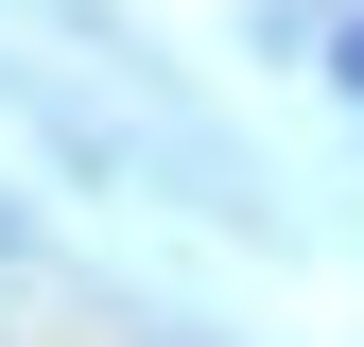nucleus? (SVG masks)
<instances>
[{"mask_svg": "<svg viewBox=\"0 0 364 347\" xmlns=\"http://www.w3.org/2000/svg\"><path fill=\"white\" fill-rule=\"evenodd\" d=\"M347 87H364V35H347Z\"/></svg>", "mask_w": 364, "mask_h": 347, "instance_id": "nucleus-1", "label": "nucleus"}]
</instances>
